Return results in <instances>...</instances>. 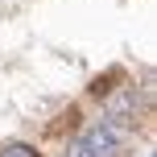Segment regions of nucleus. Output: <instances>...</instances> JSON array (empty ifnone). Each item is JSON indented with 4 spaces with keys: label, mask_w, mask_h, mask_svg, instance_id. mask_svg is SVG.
<instances>
[{
    "label": "nucleus",
    "mask_w": 157,
    "mask_h": 157,
    "mask_svg": "<svg viewBox=\"0 0 157 157\" xmlns=\"http://www.w3.org/2000/svg\"><path fill=\"white\" fill-rule=\"evenodd\" d=\"M141 116H145V99H141V91H136V87H124V91H112V95H108L103 124H112L116 132L132 136L136 124H141Z\"/></svg>",
    "instance_id": "nucleus-2"
},
{
    "label": "nucleus",
    "mask_w": 157,
    "mask_h": 157,
    "mask_svg": "<svg viewBox=\"0 0 157 157\" xmlns=\"http://www.w3.org/2000/svg\"><path fill=\"white\" fill-rule=\"evenodd\" d=\"M124 145H128L124 132H116L112 124L95 120V124H87L83 132L66 145L62 157H120V149H124Z\"/></svg>",
    "instance_id": "nucleus-1"
},
{
    "label": "nucleus",
    "mask_w": 157,
    "mask_h": 157,
    "mask_svg": "<svg viewBox=\"0 0 157 157\" xmlns=\"http://www.w3.org/2000/svg\"><path fill=\"white\" fill-rule=\"evenodd\" d=\"M0 157H41V153L25 141H13V145H0Z\"/></svg>",
    "instance_id": "nucleus-3"
}]
</instances>
